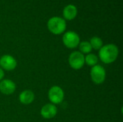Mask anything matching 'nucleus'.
Wrapping results in <instances>:
<instances>
[{
	"label": "nucleus",
	"mask_w": 123,
	"mask_h": 122,
	"mask_svg": "<svg viewBox=\"0 0 123 122\" xmlns=\"http://www.w3.org/2000/svg\"><path fill=\"white\" fill-rule=\"evenodd\" d=\"M119 56V48L115 44H107L103 45L99 50V60L105 64L114 63Z\"/></svg>",
	"instance_id": "nucleus-1"
},
{
	"label": "nucleus",
	"mask_w": 123,
	"mask_h": 122,
	"mask_svg": "<svg viewBox=\"0 0 123 122\" xmlns=\"http://www.w3.org/2000/svg\"><path fill=\"white\" fill-rule=\"evenodd\" d=\"M48 30L53 35H59L63 33L66 29V20L59 17H51L47 23Z\"/></svg>",
	"instance_id": "nucleus-2"
},
{
	"label": "nucleus",
	"mask_w": 123,
	"mask_h": 122,
	"mask_svg": "<svg viewBox=\"0 0 123 122\" xmlns=\"http://www.w3.org/2000/svg\"><path fill=\"white\" fill-rule=\"evenodd\" d=\"M106 70L101 65L97 64L92 67L90 70V77L92 81L97 85L102 84L106 80Z\"/></svg>",
	"instance_id": "nucleus-3"
},
{
	"label": "nucleus",
	"mask_w": 123,
	"mask_h": 122,
	"mask_svg": "<svg viewBox=\"0 0 123 122\" xmlns=\"http://www.w3.org/2000/svg\"><path fill=\"white\" fill-rule=\"evenodd\" d=\"M48 97L50 103L56 106L63 101L65 97L64 91L59 86H53L48 91Z\"/></svg>",
	"instance_id": "nucleus-4"
},
{
	"label": "nucleus",
	"mask_w": 123,
	"mask_h": 122,
	"mask_svg": "<svg viewBox=\"0 0 123 122\" xmlns=\"http://www.w3.org/2000/svg\"><path fill=\"white\" fill-rule=\"evenodd\" d=\"M62 41L67 48L75 49L80 43V37L76 32L74 31H68L63 34Z\"/></svg>",
	"instance_id": "nucleus-5"
},
{
	"label": "nucleus",
	"mask_w": 123,
	"mask_h": 122,
	"mask_svg": "<svg viewBox=\"0 0 123 122\" xmlns=\"http://www.w3.org/2000/svg\"><path fill=\"white\" fill-rule=\"evenodd\" d=\"M68 64L69 66L76 70L81 69L85 65L84 55L79 51H74L68 56Z\"/></svg>",
	"instance_id": "nucleus-6"
},
{
	"label": "nucleus",
	"mask_w": 123,
	"mask_h": 122,
	"mask_svg": "<svg viewBox=\"0 0 123 122\" xmlns=\"http://www.w3.org/2000/svg\"><path fill=\"white\" fill-rule=\"evenodd\" d=\"M17 66V61L11 55H4L0 58V67L6 71H12Z\"/></svg>",
	"instance_id": "nucleus-7"
},
{
	"label": "nucleus",
	"mask_w": 123,
	"mask_h": 122,
	"mask_svg": "<svg viewBox=\"0 0 123 122\" xmlns=\"http://www.w3.org/2000/svg\"><path fill=\"white\" fill-rule=\"evenodd\" d=\"M58 114L57 106L51 103L45 104L40 109V116L45 119L54 118Z\"/></svg>",
	"instance_id": "nucleus-8"
},
{
	"label": "nucleus",
	"mask_w": 123,
	"mask_h": 122,
	"mask_svg": "<svg viewBox=\"0 0 123 122\" xmlns=\"http://www.w3.org/2000/svg\"><path fill=\"white\" fill-rule=\"evenodd\" d=\"M16 84L11 79H3L0 81V92L6 96L12 95L16 91Z\"/></svg>",
	"instance_id": "nucleus-9"
},
{
	"label": "nucleus",
	"mask_w": 123,
	"mask_h": 122,
	"mask_svg": "<svg viewBox=\"0 0 123 122\" xmlns=\"http://www.w3.org/2000/svg\"><path fill=\"white\" fill-rule=\"evenodd\" d=\"M35 98L34 92L31 90H24L19 95V101L23 105L31 104Z\"/></svg>",
	"instance_id": "nucleus-10"
},
{
	"label": "nucleus",
	"mask_w": 123,
	"mask_h": 122,
	"mask_svg": "<svg viewBox=\"0 0 123 122\" xmlns=\"http://www.w3.org/2000/svg\"><path fill=\"white\" fill-rule=\"evenodd\" d=\"M78 13L77 8L73 4H68L64 7L63 11V16L66 20H72L75 19Z\"/></svg>",
	"instance_id": "nucleus-11"
},
{
	"label": "nucleus",
	"mask_w": 123,
	"mask_h": 122,
	"mask_svg": "<svg viewBox=\"0 0 123 122\" xmlns=\"http://www.w3.org/2000/svg\"><path fill=\"white\" fill-rule=\"evenodd\" d=\"M99 58L97 55L94 53H89L86 56H84V62L85 64L88 66L93 67L98 64L99 63Z\"/></svg>",
	"instance_id": "nucleus-12"
},
{
	"label": "nucleus",
	"mask_w": 123,
	"mask_h": 122,
	"mask_svg": "<svg viewBox=\"0 0 123 122\" xmlns=\"http://www.w3.org/2000/svg\"><path fill=\"white\" fill-rule=\"evenodd\" d=\"M79 52H81L83 55H87L89 53H91L92 51V47L89 43V41H82L80 42L79 45Z\"/></svg>",
	"instance_id": "nucleus-13"
},
{
	"label": "nucleus",
	"mask_w": 123,
	"mask_h": 122,
	"mask_svg": "<svg viewBox=\"0 0 123 122\" xmlns=\"http://www.w3.org/2000/svg\"><path fill=\"white\" fill-rule=\"evenodd\" d=\"M89 43L92 47V50H99L100 48L103 46V41L102 40L97 37V36H94V37H92L91 39H90V41H89Z\"/></svg>",
	"instance_id": "nucleus-14"
},
{
	"label": "nucleus",
	"mask_w": 123,
	"mask_h": 122,
	"mask_svg": "<svg viewBox=\"0 0 123 122\" xmlns=\"http://www.w3.org/2000/svg\"><path fill=\"white\" fill-rule=\"evenodd\" d=\"M4 77V70L0 67V81L3 80Z\"/></svg>",
	"instance_id": "nucleus-15"
}]
</instances>
